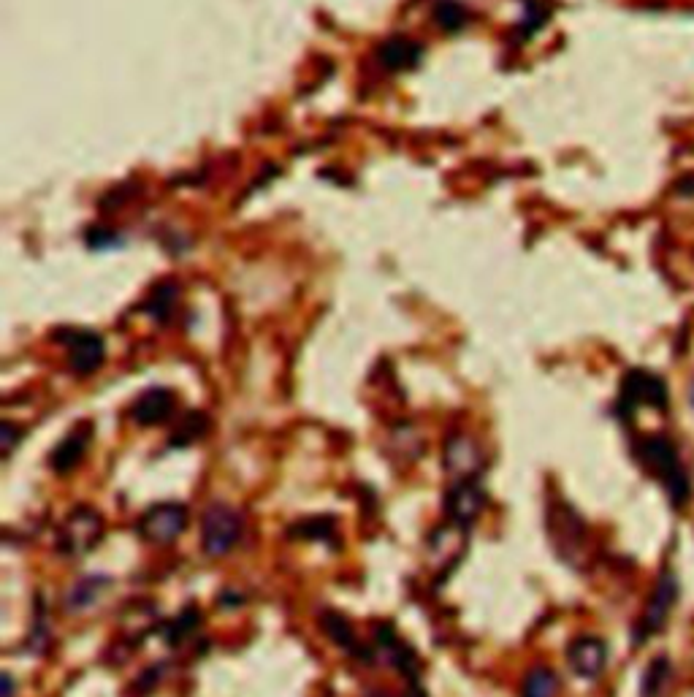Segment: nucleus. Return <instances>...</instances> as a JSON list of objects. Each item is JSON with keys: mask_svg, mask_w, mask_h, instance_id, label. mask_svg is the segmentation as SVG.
Returning <instances> with one entry per match:
<instances>
[{"mask_svg": "<svg viewBox=\"0 0 694 697\" xmlns=\"http://www.w3.org/2000/svg\"><path fill=\"white\" fill-rule=\"evenodd\" d=\"M670 405V394H667V383L654 372L646 369H632L624 377L619 394V413L624 418L635 413L638 407H654V410H667Z\"/></svg>", "mask_w": 694, "mask_h": 697, "instance_id": "obj_5", "label": "nucleus"}, {"mask_svg": "<svg viewBox=\"0 0 694 697\" xmlns=\"http://www.w3.org/2000/svg\"><path fill=\"white\" fill-rule=\"evenodd\" d=\"M109 584H112V581H109L106 575H87V578H82V581L68 592L66 608L68 611H82L87 605H93Z\"/></svg>", "mask_w": 694, "mask_h": 697, "instance_id": "obj_19", "label": "nucleus"}, {"mask_svg": "<svg viewBox=\"0 0 694 697\" xmlns=\"http://www.w3.org/2000/svg\"><path fill=\"white\" fill-rule=\"evenodd\" d=\"M423 57V44L413 41L407 36H394L380 44L377 49V60L380 66L388 68V71H407V68H415L421 63Z\"/></svg>", "mask_w": 694, "mask_h": 697, "instance_id": "obj_17", "label": "nucleus"}, {"mask_svg": "<svg viewBox=\"0 0 694 697\" xmlns=\"http://www.w3.org/2000/svg\"><path fill=\"white\" fill-rule=\"evenodd\" d=\"M442 464L453 481L480 478V472L486 467V456L480 451L478 440H472L469 434H453L442 448Z\"/></svg>", "mask_w": 694, "mask_h": 697, "instance_id": "obj_9", "label": "nucleus"}, {"mask_svg": "<svg viewBox=\"0 0 694 697\" xmlns=\"http://www.w3.org/2000/svg\"><path fill=\"white\" fill-rule=\"evenodd\" d=\"M635 456L638 462L646 467L667 491V497L673 502V508L681 510L692 500V478L686 472L681 453H678L676 443L665 437V434H646L640 437L635 445Z\"/></svg>", "mask_w": 694, "mask_h": 697, "instance_id": "obj_1", "label": "nucleus"}, {"mask_svg": "<svg viewBox=\"0 0 694 697\" xmlns=\"http://www.w3.org/2000/svg\"><path fill=\"white\" fill-rule=\"evenodd\" d=\"M467 9L456 3V0H442L437 11H434V19L442 30H461L467 25Z\"/></svg>", "mask_w": 694, "mask_h": 697, "instance_id": "obj_23", "label": "nucleus"}, {"mask_svg": "<svg viewBox=\"0 0 694 697\" xmlns=\"http://www.w3.org/2000/svg\"><path fill=\"white\" fill-rule=\"evenodd\" d=\"M63 342H66L68 348V367H71V372H76V375H93L95 369L104 364V340H101L95 331L68 329Z\"/></svg>", "mask_w": 694, "mask_h": 697, "instance_id": "obj_10", "label": "nucleus"}, {"mask_svg": "<svg viewBox=\"0 0 694 697\" xmlns=\"http://www.w3.org/2000/svg\"><path fill=\"white\" fill-rule=\"evenodd\" d=\"M667 681H670V660L662 654V657H654L651 665L646 668V673H643V679H640V697H659L662 689L667 687Z\"/></svg>", "mask_w": 694, "mask_h": 697, "instance_id": "obj_21", "label": "nucleus"}, {"mask_svg": "<svg viewBox=\"0 0 694 697\" xmlns=\"http://www.w3.org/2000/svg\"><path fill=\"white\" fill-rule=\"evenodd\" d=\"M678 592H681V586H678L676 573H673V570H662L657 584L651 589L646 611L640 616L638 630H635V646L646 643L651 635L665 630L667 619H670V613H673V608H676L678 603Z\"/></svg>", "mask_w": 694, "mask_h": 697, "instance_id": "obj_4", "label": "nucleus"}, {"mask_svg": "<svg viewBox=\"0 0 694 697\" xmlns=\"http://www.w3.org/2000/svg\"><path fill=\"white\" fill-rule=\"evenodd\" d=\"M198 616H201V613H198V608H193V605H190V608H185V611H182L177 616V622H174V627H171V630H169V638H166V641L177 646L179 641H185V638H190V635L196 632L198 622H201Z\"/></svg>", "mask_w": 694, "mask_h": 697, "instance_id": "obj_25", "label": "nucleus"}, {"mask_svg": "<svg viewBox=\"0 0 694 697\" xmlns=\"http://www.w3.org/2000/svg\"><path fill=\"white\" fill-rule=\"evenodd\" d=\"M375 697H385V695H375Z\"/></svg>", "mask_w": 694, "mask_h": 697, "instance_id": "obj_30", "label": "nucleus"}, {"mask_svg": "<svg viewBox=\"0 0 694 697\" xmlns=\"http://www.w3.org/2000/svg\"><path fill=\"white\" fill-rule=\"evenodd\" d=\"M174 302H177V285H158L155 288V293H152V302H150V315L155 318V321H166L169 318V312L174 310Z\"/></svg>", "mask_w": 694, "mask_h": 697, "instance_id": "obj_24", "label": "nucleus"}, {"mask_svg": "<svg viewBox=\"0 0 694 697\" xmlns=\"http://www.w3.org/2000/svg\"><path fill=\"white\" fill-rule=\"evenodd\" d=\"M469 532L467 527L461 524H453L448 521L445 527H437L426 540V556H429V565L437 573L448 575L453 567L459 565L464 559V551H467Z\"/></svg>", "mask_w": 694, "mask_h": 697, "instance_id": "obj_8", "label": "nucleus"}, {"mask_svg": "<svg viewBox=\"0 0 694 697\" xmlns=\"http://www.w3.org/2000/svg\"><path fill=\"white\" fill-rule=\"evenodd\" d=\"M404 697H426V695H423L421 689H418V684H413V689H410V692H407Z\"/></svg>", "mask_w": 694, "mask_h": 697, "instance_id": "obj_28", "label": "nucleus"}, {"mask_svg": "<svg viewBox=\"0 0 694 697\" xmlns=\"http://www.w3.org/2000/svg\"><path fill=\"white\" fill-rule=\"evenodd\" d=\"M567 662L575 676L581 679H597L608 665V643L597 635H578L567 646Z\"/></svg>", "mask_w": 694, "mask_h": 697, "instance_id": "obj_11", "label": "nucleus"}, {"mask_svg": "<svg viewBox=\"0 0 694 697\" xmlns=\"http://www.w3.org/2000/svg\"><path fill=\"white\" fill-rule=\"evenodd\" d=\"M551 537H554V546L559 548V554H581L583 540H586V527L583 521L578 519V513L573 508H554L551 510Z\"/></svg>", "mask_w": 694, "mask_h": 697, "instance_id": "obj_13", "label": "nucleus"}, {"mask_svg": "<svg viewBox=\"0 0 694 697\" xmlns=\"http://www.w3.org/2000/svg\"><path fill=\"white\" fill-rule=\"evenodd\" d=\"M19 440H22V432H19L17 426L11 424V421H3V426H0V456L9 459Z\"/></svg>", "mask_w": 694, "mask_h": 697, "instance_id": "obj_26", "label": "nucleus"}, {"mask_svg": "<svg viewBox=\"0 0 694 697\" xmlns=\"http://www.w3.org/2000/svg\"><path fill=\"white\" fill-rule=\"evenodd\" d=\"M242 516L231 505L215 502L201 519V546L207 556H226L242 537Z\"/></svg>", "mask_w": 694, "mask_h": 697, "instance_id": "obj_3", "label": "nucleus"}, {"mask_svg": "<svg viewBox=\"0 0 694 697\" xmlns=\"http://www.w3.org/2000/svg\"><path fill=\"white\" fill-rule=\"evenodd\" d=\"M689 399H692V407H694V383H692V391H689Z\"/></svg>", "mask_w": 694, "mask_h": 697, "instance_id": "obj_29", "label": "nucleus"}, {"mask_svg": "<svg viewBox=\"0 0 694 697\" xmlns=\"http://www.w3.org/2000/svg\"><path fill=\"white\" fill-rule=\"evenodd\" d=\"M377 646L388 654V662L394 665L404 679L410 684H418V676H421V662L415 657V651L410 646H404L399 641V635L391 624H377Z\"/></svg>", "mask_w": 694, "mask_h": 697, "instance_id": "obj_14", "label": "nucleus"}, {"mask_svg": "<svg viewBox=\"0 0 694 697\" xmlns=\"http://www.w3.org/2000/svg\"><path fill=\"white\" fill-rule=\"evenodd\" d=\"M486 502L488 494L480 478H461V481H453L451 486H448L445 500H442V508H445L448 521L461 524V527H469L472 521L480 519Z\"/></svg>", "mask_w": 694, "mask_h": 697, "instance_id": "obj_7", "label": "nucleus"}, {"mask_svg": "<svg viewBox=\"0 0 694 697\" xmlns=\"http://www.w3.org/2000/svg\"><path fill=\"white\" fill-rule=\"evenodd\" d=\"M160 624L158 605L139 600V603L128 605L120 616V635L128 643H141Z\"/></svg>", "mask_w": 694, "mask_h": 697, "instance_id": "obj_16", "label": "nucleus"}, {"mask_svg": "<svg viewBox=\"0 0 694 697\" xmlns=\"http://www.w3.org/2000/svg\"><path fill=\"white\" fill-rule=\"evenodd\" d=\"M104 540V519L101 513L90 505H76L66 516V521L57 529V554L76 559V556L90 554L98 543Z\"/></svg>", "mask_w": 694, "mask_h": 697, "instance_id": "obj_2", "label": "nucleus"}, {"mask_svg": "<svg viewBox=\"0 0 694 697\" xmlns=\"http://www.w3.org/2000/svg\"><path fill=\"white\" fill-rule=\"evenodd\" d=\"M559 692V676L548 665H537L524 676L521 697H556Z\"/></svg>", "mask_w": 694, "mask_h": 697, "instance_id": "obj_20", "label": "nucleus"}, {"mask_svg": "<svg viewBox=\"0 0 694 697\" xmlns=\"http://www.w3.org/2000/svg\"><path fill=\"white\" fill-rule=\"evenodd\" d=\"M0 684H3V697L14 695V679H11L9 673H3V681H0Z\"/></svg>", "mask_w": 694, "mask_h": 697, "instance_id": "obj_27", "label": "nucleus"}, {"mask_svg": "<svg viewBox=\"0 0 694 697\" xmlns=\"http://www.w3.org/2000/svg\"><path fill=\"white\" fill-rule=\"evenodd\" d=\"M207 434V418L201 413L185 415V421L179 424V429L171 434V445H190L201 440Z\"/></svg>", "mask_w": 694, "mask_h": 697, "instance_id": "obj_22", "label": "nucleus"}, {"mask_svg": "<svg viewBox=\"0 0 694 697\" xmlns=\"http://www.w3.org/2000/svg\"><path fill=\"white\" fill-rule=\"evenodd\" d=\"M185 527H188V508L182 502H160L139 519V535L155 546L174 543Z\"/></svg>", "mask_w": 694, "mask_h": 697, "instance_id": "obj_6", "label": "nucleus"}, {"mask_svg": "<svg viewBox=\"0 0 694 697\" xmlns=\"http://www.w3.org/2000/svg\"><path fill=\"white\" fill-rule=\"evenodd\" d=\"M174 413V394L169 388H150L131 405L133 424L158 426L166 424Z\"/></svg>", "mask_w": 694, "mask_h": 697, "instance_id": "obj_15", "label": "nucleus"}, {"mask_svg": "<svg viewBox=\"0 0 694 697\" xmlns=\"http://www.w3.org/2000/svg\"><path fill=\"white\" fill-rule=\"evenodd\" d=\"M320 627H323V632L329 635L331 641L337 643L339 649L358 651L356 630H353V624L347 622L342 613L323 611V613H320Z\"/></svg>", "mask_w": 694, "mask_h": 697, "instance_id": "obj_18", "label": "nucleus"}, {"mask_svg": "<svg viewBox=\"0 0 694 697\" xmlns=\"http://www.w3.org/2000/svg\"><path fill=\"white\" fill-rule=\"evenodd\" d=\"M90 440H93V426H74V429L52 448V453H49V467H52L57 475H66V472L76 470V467L82 464V459H85Z\"/></svg>", "mask_w": 694, "mask_h": 697, "instance_id": "obj_12", "label": "nucleus"}]
</instances>
